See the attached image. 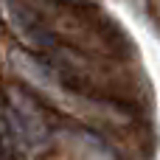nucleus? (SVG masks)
Here are the masks:
<instances>
[{
	"label": "nucleus",
	"mask_w": 160,
	"mask_h": 160,
	"mask_svg": "<svg viewBox=\"0 0 160 160\" xmlns=\"http://www.w3.org/2000/svg\"><path fill=\"white\" fill-rule=\"evenodd\" d=\"M59 3H68V6H82V3H90V0H59Z\"/></svg>",
	"instance_id": "obj_1"
}]
</instances>
